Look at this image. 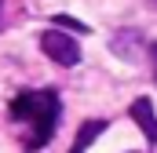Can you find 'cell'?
Wrapping results in <instances>:
<instances>
[{
  "label": "cell",
  "mask_w": 157,
  "mask_h": 153,
  "mask_svg": "<svg viewBox=\"0 0 157 153\" xmlns=\"http://www.w3.org/2000/svg\"><path fill=\"white\" fill-rule=\"evenodd\" d=\"M11 120L22 124V146L33 153L40 150L59 124V95L55 91H22L11 102Z\"/></svg>",
  "instance_id": "6da1fadb"
},
{
  "label": "cell",
  "mask_w": 157,
  "mask_h": 153,
  "mask_svg": "<svg viewBox=\"0 0 157 153\" xmlns=\"http://www.w3.org/2000/svg\"><path fill=\"white\" fill-rule=\"evenodd\" d=\"M40 47H44V55H48V58H55L59 66H77V62H80V47H77V40L66 37L62 29H44Z\"/></svg>",
  "instance_id": "7a4b0ae2"
},
{
  "label": "cell",
  "mask_w": 157,
  "mask_h": 153,
  "mask_svg": "<svg viewBox=\"0 0 157 153\" xmlns=\"http://www.w3.org/2000/svg\"><path fill=\"white\" fill-rule=\"evenodd\" d=\"M132 120L143 128L146 142H157V117H154V102L150 99H135L132 102Z\"/></svg>",
  "instance_id": "3957f363"
},
{
  "label": "cell",
  "mask_w": 157,
  "mask_h": 153,
  "mask_svg": "<svg viewBox=\"0 0 157 153\" xmlns=\"http://www.w3.org/2000/svg\"><path fill=\"white\" fill-rule=\"evenodd\" d=\"M102 131H106V120H84V124H80V135H77V142H73V150H70V153H84Z\"/></svg>",
  "instance_id": "277c9868"
},
{
  "label": "cell",
  "mask_w": 157,
  "mask_h": 153,
  "mask_svg": "<svg viewBox=\"0 0 157 153\" xmlns=\"http://www.w3.org/2000/svg\"><path fill=\"white\" fill-rule=\"evenodd\" d=\"M143 47V37L139 33H132V29H124V33H117L113 37V51H117L121 58H135V51Z\"/></svg>",
  "instance_id": "5b68a950"
},
{
  "label": "cell",
  "mask_w": 157,
  "mask_h": 153,
  "mask_svg": "<svg viewBox=\"0 0 157 153\" xmlns=\"http://www.w3.org/2000/svg\"><path fill=\"white\" fill-rule=\"evenodd\" d=\"M55 22H59V26H73L77 33H88V26H84V22H73V18H66V15H59Z\"/></svg>",
  "instance_id": "8992f818"
},
{
  "label": "cell",
  "mask_w": 157,
  "mask_h": 153,
  "mask_svg": "<svg viewBox=\"0 0 157 153\" xmlns=\"http://www.w3.org/2000/svg\"><path fill=\"white\" fill-rule=\"evenodd\" d=\"M150 58H154V80H157V44H150Z\"/></svg>",
  "instance_id": "52a82bcc"
}]
</instances>
